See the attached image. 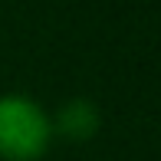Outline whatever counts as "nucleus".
Returning a JSON list of instances; mask_svg holds the SVG:
<instances>
[{
    "label": "nucleus",
    "instance_id": "obj_1",
    "mask_svg": "<svg viewBox=\"0 0 161 161\" xmlns=\"http://www.w3.org/2000/svg\"><path fill=\"white\" fill-rule=\"evenodd\" d=\"M53 142V119L40 102L20 92L0 96V158L7 161H36Z\"/></svg>",
    "mask_w": 161,
    "mask_h": 161
},
{
    "label": "nucleus",
    "instance_id": "obj_2",
    "mask_svg": "<svg viewBox=\"0 0 161 161\" xmlns=\"http://www.w3.org/2000/svg\"><path fill=\"white\" fill-rule=\"evenodd\" d=\"M53 131L72 138V142H86V138H92L99 131V108H96V102H92V99H82V96L69 99L59 112H56Z\"/></svg>",
    "mask_w": 161,
    "mask_h": 161
}]
</instances>
